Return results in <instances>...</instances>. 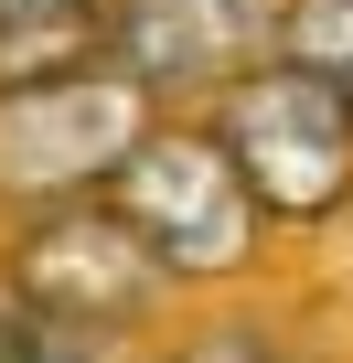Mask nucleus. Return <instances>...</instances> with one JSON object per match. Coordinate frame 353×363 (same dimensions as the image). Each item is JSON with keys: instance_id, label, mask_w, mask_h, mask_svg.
Instances as JSON below:
<instances>
[{"instance_id": "1", "label": "nucleus", "mask_w": 353, "mask_h": 363, "mask_svg": "<svg viewBox=\"0 0 353 363\" xmlns=\"http://www.w3.org/2000/svg\"><path fill=\"white\" fill-rule=\"evenodd\" d=\"M171 107L118 75L107 54H65L33 75H0V214L33 225L65 203H107V182L139 160V139Z\"/></svg>"}, {"instance_id": "2", "label": "nucleus", "mask_w": 353, "mask_h": 363, "mask_svg": "<svg viewBox=\"0 0 353 363\" xmlns=\"http://www.w3.org/2000/svg\"><path fill=\"white\" fill-rule=\"evenodd\" d=\"M107 214L161 257V278L171 289H225V278H246L257 257H268V203L246 193V171L225 160V139L204 128V118H161L150 139H139V160L107 182Z\"/></svg>"}, {"instance_id": "3", "label": "nucleus", "mask_w": 353, "mask_h": 363, "mask_svg": "<svg viewBox=\"0 0 353 363\" xmlns=\"http://www.w3.org/2000/svg\"><path fill=\"white\" fill-rule=\"evenodd\" d=\"M204 128L225 139V160L246 171V193L268 203V225H332L353 214V96H332L300 65H257L246 86H225L204 107Z\"/></svg>"}, {"instance_id": "4", "label": "nucleus", "mask_w": 353, "mask_h": 363, "mask_svg": "<svg viewBox=\"0 0 353 363\" xmlns=\"http://www.w3.org/2000/svg\"><path fill=\"white\" fill-rule=\"evenodd\" d=\"M0 267L22 278V299L65 331H97V342H139L171 299L161 257L107 214V203H65V214H33L11 225V246H0Z\"/></svg>"}, {"instance_id": "5", "label": "nucleus", "mask_w": 353, "mask_h": 363, "mask_svg": "<svg viewBox=\"0 0 353 363\" xmlns=\"http://www.w3.org/2000/svg\"><path fill=\"white\" fill-rule=\"evenodd\" d=\"M97 54L139 75L171 118H204L225 86H246L278 54V0H107Z\"/></svg>"}, {"instance_id": "6", "label": "nucleus", "mask_w": 353, "mask_h": 363, "mask_svg": "<svg viewBox=\"0 0 353 363\" xmlns=\"http://www.w3.org/2000/svg\"><path fill=\"white\" fill-rule=\"evenodd\" d=\"M97 11H107V0H0V75L97 54Z\"/></svg>"}, {"instance_id": "7", "label": "nucleus", "mask_w": 353, "mask_h": 363, "mask_svg": "<svg viewBox=\"0 0 353 363\" xmlns=\"http://www.w3.org/2000/svg\"><path fill=\"white\" fill-rule=\"evenodd\" d=\"M268 65H300L332 96H353V0H278V54Z\"/></svg>"}, {"instance_id": "8", "label": "nucleus", "mask_w": 353, "mask_h": 363, "mask_svg": "<svg viewBox=\"0 0 353 363\" xmlns=\"http://www.w3.org/2000/svg\"><path fill=\"white\" fill-rule=\"evenodd\" d=\"M139 363H300L268 320H246V310H204V320H183V331H161Z\"/></svg>"}]
</instances>
